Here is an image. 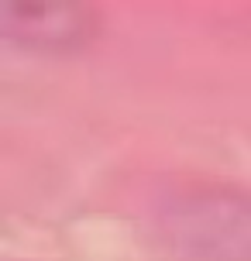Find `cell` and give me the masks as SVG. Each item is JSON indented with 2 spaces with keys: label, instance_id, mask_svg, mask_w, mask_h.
Listing matches in <instances>:
<instances>
[{
  "label": "cell",
  "instance_id": "cell-1",
  "mask_svg": "<svg viewBox=\"0 0 251 261\" xmlns=\"http://www.w3.org/2000/svg\"><path fill=\"white\" fill-rule=\"evenodd\" d=\"M155 230L179 261H251V196L234 186H175L155 203Z\"/></svg>",
  "mask_w": 251,
  "mask_h": 261
},
{
  "label": "cell",
  "instance_id": "cell-2",
  "mask_svg": "<svg viewBox=\"0 0 251 261\" xmlns=\"http://www.w3.org/2000/svg\"><path fill=\"white\" fill-rule=\"evenodd\" d=\"M4 38L31 52H72L83 48L96 31V14L86 4L41 0V4H0Z\"/></svg>",
  "mask_w": 251,
  "mask_h": 261
}]
</instances>
